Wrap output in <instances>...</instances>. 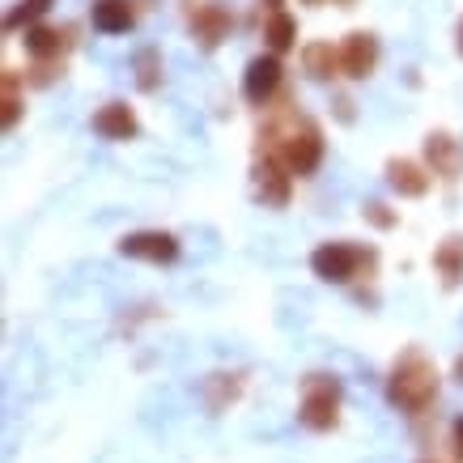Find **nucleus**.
<instances>
[{
    "instance_id": "1",
    "label": "nucleus",
    "mask_w": 463,
    "mask_h": 463,
    "mask_svg": "<svg viewBox=\"0 0 463 463\" xmlns=\"http://www.w3.org/2000/svg\"><path fill=\"white\" fill-rule=\"evenodd\" d=\"M387 392H392V404H400L404 412H425L438 395V370L425 362L421 353H404L392 370Z\"/></svg>"
},
{
    "instance_id": "2",
    "label": "nucleus",
    "mask_w": 463,
    "mask_h": 463,
    "mask_svg": "<svg viewBox=\"0 0 463 463\" xmlns=\"http://www.w3.org/2000/svg\"><path fill=\"white\" fill-rule=\"evenodd\" d=\"M336 408H340V387L332 379H315L307 383V395H302V408H298V417L307 430H332L336 425Z\"/></svg>"
},
{
    "instance_id": "3",
    "label": "nucleus",
    "mask_w": 463,
    "mask_h": 463,
    "mask_svg": "<svg viewBox=\"0 0 463 463\" xmlns=\"http://www.w3.org/2000/svg\"><path fill=\"white\" fill-rule=\"evenodd\" d=\"M323 157V137L315 124H302V132H289L281 145V162L289 166V175H310Z\"/></svg>"
},
{
    "instance_id": "4",
    "label": "nucleus",
    "mask_w": 463,
    "mask_h": 463,
    "mask_svg": "<svg viewBox=\"0 0 463 463\" xmlns=\"http://www.w3.org/2000/svg\"><path fill=\"white\" fill-rule=\"evenodd\" d=\"M357 264H362V251L357 247H349V242H323L319 251L310 255V268H315V277H323V281H349L353 272H357Z\"/></svg>"
},
{
    "instance_id": "5",
    "label": "nucleus",
    "mask_w": 463,
    "mask_h": 463,
    "mask_svg": "<svg viewBox=\"0 0 463 463\" xmlns=\"http://www.w3.org/2000/svg\"><path fill=\"white\" fill-rule=\"evenodd\" d=\"M119 251L128 260H149V264H170L175 255H179V242L175 234H162V230H141V234H128L119 242Z\"/></svg>"
},
{
    "instance_id": "6",
    "label": "nucleus",
    "mask_w": 463,
    "mask_h": 463,
    "mask_svg": "<svg viewBox=\"0 0 463 463\" xmlns=\"http://www.w3.org/2000/svg\"><path fill=\"white\" fill-rule=\"evenodd\" d=\"M277 85H281V60L277 56H255L251 64H247V72H242V94H247V102H255V107H264V102L277 94Z\"/></svg>"
},
{
    "instance_id": "7",
    "label": "nucleus",
    "mask_w": 463,
    "mask_h": 463,
    "mask_svg": "<svg viewBox=\"0 0 463 463\" xmlns=\"http://www.w3.org/2000/svg\"><path fill=\"white\" fill-rule=\"evenodd\" d=\"M374 64H379V39L365 34V30H353L349 39H345V47H340V69L362 81V77L374 72Z\"/></svg>"
},
{
    "instance_id": "8",
    "label": "nucleus",
    "mask_w": 463,
    "mask_h": 463,
    "mask_svg": "<svg viewBox=\"0 0 463 463\" xmlns=\"http://www.w3.org/2000/svg\"><path fill=\"white\" fill-rule=\"evenodd\" d=\"M94 132L107 137V141H132L137 137V115L128 102H107L99 115H94Z\"/></svg>"
},
{
    "instance_id": "9",
    "label": "nucleus",
    "mask_w": 463,
    "mask_h": 463,
    "mask_svg": "<svg viewBox=\"0 0 463 463\" xmlns=\"http://www.w3.org/2000/svg\"><path fill=\"white\" fill-rule=\"evenodd\" d=\"M425 157H430L434 175H442V179H459V170H463V149L450 141L447 132H434V137L425 141Z\"/></svg>"
},
{
    "instance_id": "10",
    "label": "nucleus",
    "mask_w": 463,
    "mask_h": 463,
    "mask_svg": "<svg viewBox=\"0 0 463 463\" xmlns=\"http://www.w3.org/2000/svg\"><path fill=\"white\" fill-rule=\"evenodd\" d=\"M255 192L264 204H285L289 200V175L281 170L277 157H264L260 166H255Z\"/></svg>"
},
{
    "instance_id": "11",
    "label": "nucleus",
    "mask_w": 463,
    "mask_h": 463,
    "mask_svg": "<svg viewBox=\"0 0 463 463\" xmlns=\"http://www.w3.org/2000/svg\"><path fill=\"white\" fill-rule=\"evenodd\" d=\"M387 183H392L400 196H425L430 192V175L417 162H408V157H392L387 162Z\"/></svg>"
},
{
    "instance_id": "12",
    "label": "nucleus",
    "mask_w": 463,
    "mask_h": 463,
    "mask_svg": "<svg viewBox=\"0 0 463 463\" xmlns=\"http://www.w3.org/2000/svg\"><path fill=\"white\" fill-rule=\"evenodd\" d=\"M192 26H196V39L204 43V47H217V43H222V34L230 30V14H225L222 5H196Z\"/></svg>"
},
{
    "instance_id": "13",
    "label": "nucleus",
    "mask_w": 463,
    "mask_h": 463,
    "mask_svg": "<svg viewBox=\"0 0 463 463\" xmlns=\"http://www.w3.org/2000/svg\"><path fill=\"white\" fill-rule=\"evenodd\" d=\"M94 26L102 34H124L132 26V5L128 0H94Z\"/></svg>"
},
{
    "instance_id": "14",
    "label": "nucleus",
    "mask_w": 463,
    "mask_h": 463,
    "mask_svg": "<svg viewBox=\"0 0 463 463\" xmlns=\"http://www.w3.org/2000/svg\"><path fill=\"white\" fill-rule=\"evenodd\" d=\"M302 64L315 81H327V77H336V64H340V52H332V43H310L307 52H302Z\"/></svg>"
},
{
    "instance_id": "15",
    "label": "nucleus",
    "mask_w": 463,
    "mask_h": 463,
    "mask_svg": "<svg viewBox=\"0 0 463 463\" xmlns=\"http://www.w3.org/2000/svg\"><path fill=\"white\" fill-rule=\"evenodd\" d=\"M264 39H268V47H272V56H281V52H289L294 47V39H298V22L289 14H277L268 17V30H264Z\"/></svg>"
},
{
    "instance_id": "16",
    "label": "nucleus",
    "mask_w": 463,
    "mask_h": 463,
    "mask_svg": "<svg viewBox=\"0 0 463 463\" xmlns=\"http://www.w3.org/2000/svg\"><path fill=\"white\" fill-rule=\"evenodd\" d=\"M438 268H442V281L455 285L463 277V239H447L442 247H438Z\"/></svg>"
},
{
    "instance_id": "17",
    "label": "nucleus",
    "mask_w": 463,
    "mask_h": 463,
    "mask_svg": "<svg viewBox=\"0 0 463 463\" xmlns=\"http://www.w3.org/2000/svg\"><path fill=\"white\" fill-rule=\"evenodd\" d=\"M52 9V0H17L14 9L5 14V30H22V26H30L34 17H43Z\"/></svg>"
},
{
    "instance_id": "18",
    "label": "nucleus",
    "mask_w": 463,
    "mask_h": 463,
    "mask_svg": "<svg viewBox=\"0 0 463 463\" xmlns=\"http://www.w3.org/2000/svg\"><path fill=\"white\" fill-rule=\"evenodd\" d=\"M26 52L30 56H56L60 52V34L47 26H30L26 30Z\"/></svg>"
},
{
    "instance_id": "19",
    "label": "nucleus",
    "mask_w": 463,
    "mask_h": 463,
    "mask_svg": "<svg viewBox=\"0 0 463 463\" xmlns=\"http://www.w3.org/2000/svg\"><path fill=\"white\" fill-rule=\"evenodd\" d=\"M137 72H141L137 85H141V90H154L157 85V52H141V56H137Z\"/></svg>"
},
{
    "instance_id": "20",
    "label": "nucleus",
    "mask_w": 463,
    "mask_h": 463,
    "mask_svg": "<svg viewBox=\"0 0 463 463\" xmlns=\"http://www.w3.org/2000/svg\"><path fill=\"white\" fill-rule=\"evenodd\" d=\"M17 124V94H14V77H5V128Z\"/></svg>"
},
{
    "instance_id": "21",
    "label": "nucleus",
    "mask_w": 463,
    "mask_h": 463,
    "mask_svg": "<svg viewBox=\"0 0 463 463\" xmlns=\"http://www.w3.org/2000/svg\"><path fill=\"white\" fill-rule=\"evenodd\" d=\"M365 217H370V222L379 225V230H387V225H395V217H392V213H387V204H379V200H370V204H365Z\"/></svg>"
},
{
    "instance_id": "22",
    "label": "nucleus",
    "mask_w": 463,
    "mask_h": 463,
    "mask_svg": "<svg viewBox=\"0 0 463 463\" xmlns=\"http://www.w3.org/2000/svg\"><path fill=\"white\" fill-rule=\"evenodd\" d=\"M455 450H459V455H463V417H459V421H455Z\"/></svg>"
},
{
    "instance_id": "23",
    "label": "nucleus",
    "mask_w": 463,
    "mask_h": 463,
    "mask_svg": "<svg viewBox=\"0 0 463 463\" xmlns=\"http://www.w3.org/2000/svg\"><path fill=\"white\" fill-rule=\"evenodd\" d=\"M268 9H272V14H277V9H281V0H264Z\"/></svg>"
},
{
    "instance_id": "24",
    "label": "nucleus",
    "mask_w": 463,
    "mask_h": 463,
    "mask_svg": "<svg viewBox=\"0 0 463 463\" xmlns=\"http://www.w3.org/2000/svg\"><path fill=\"white\" fill-rule=\"evenodd\" d=\"M455 374H459V383H463V357H459V365H455Z\"/></svg>"
},
{
    "instance_id": "25",
    "label": "nucleus",
    "mask_w": 463,
    "mask_h": 463,
    "mask_svg": "<svg viewBox=\"0 0 463 463\" xmlns=\"http://www.w3.org/2000/svg\"><path fill=\"white\" fill-rule=\"evenodd\" d=\"M459 52H463V22H459Z\"/></svg>"
},
{
    "instance_id": "26",
    "label": "nucleus",
    "mask_w": 463,
    "mask_h": 463,
    "mask_svg": "<svg viewBox=\"0 0 463 463\" xmlns=\"http://www.w3.org/2000/svg\"><path fill=\"white\" fill-rule=\"evenodd\" d=\"M307 5H319V0H307Z\"/></svg>"
}]
</instances>
